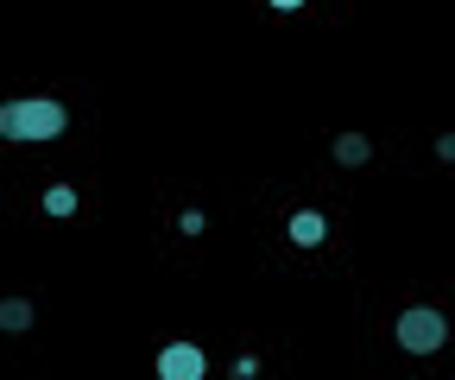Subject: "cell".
<instances>
[{
    "instance_id": "cell-8",
    "label": "cell",
    "mask_w": 455,
    "mask_h": 380,
    "mask_svg": "<svg viewBox=\"0 0 455 380\" xmlns=\"http://www.w3.org/2000/svg\"><path fill=\"white\" fill-rule=\"evenodd\" d=\"M272 7H304V0H272Z\"/></svg>"
},
{
    "instance_id": "cell-7",
    "label": "cell",
    "mask_w": 455,
    "mask_h": 380,
    "mask_svg": "<svg viewBox=\"0 0 455 380\" xmlns=\"http://www.w3.org/2000/svg\"><path fill=\"white\" fill-rule=\"evenodd\" d=\"M44 209H51V215H70V209H76V190H70V184H51V190H44Z\"/></svg>"
},
{
    "instance_id": "cell-2",
    "label": "cell",
    "mask_w": 455,
    "mask_h": 380,
    "mask_svg": "<svg viewBox=\"0 0 455 380\" xmlns=\"http://www.w3.org/2000/svg\"><path fill=\"white\" fill-rule=\"evenodd\" d=\"M398 343H405L411 355H436L449 343V317L430 311V304H411L405 317H398Z\"/></svg>"
},
{
    "instance_id": "cell-4",
    "label": "cell",
    "mask_w": 455,
    "mask_h": 380,
    "mask_svg": "<svg viewBox=\"0 0 455 380\" xmlns=\"http://www.w3.org/2000/svg\"><path fill=\"white\" fill-rule=\"evenodd\" d=\"M367 158H373L367 133H335V166H367Z\"/></svg>"
},
{
    "instance_id": "cell-3",
    "label": "cell",
    "mask_w": 455,
    "mask_h": 380,
    "mask_svg": "<svg viewBox=\"0 0 455 380\" xmlns=\"http://www.w3.org/2000/svg\"><path fill=\"white\" fill-rule=\"evenodd\" d=\"M203 368H209V361H203V349H190V343H171V349L158 355V374H164V380H203Z\"/></svg>"
},
{
    "instance_id": "cell-1",
    "label": "cell",
    "mask_w": 455,
    "mask_h": 380,
    "mask_svg": "<svg viewBox=\"0 0 455 380\" xmlns=\"http://www.w3.org/2000/svg\"><path fill=\"white\" fill-rule=\"evenodd\" d=\"M70 127V115H64V101H7L0 108V133L7 140H57Z\"/></svg>"
},
{
    "instance_id": "cell-6",
    "label": "cell",
    "mask_w": 455,
    "mask_h": 380,
    "mask_svg": "<svg viewBox=\"0 0 455 380\" xmlns=\"http://www.w3.org/2000/svg\"><path fill=\"white\" fill-rule=\"evenodd\" d=\"M0 330H7V336H26V330H32V304H26V298H7V304H0Z\"/></svg>"
},
{
    "instance_id": "cell-5",
    "label": "cell",
    "mask_w": 455,
    "mask_h": 380,
    "mask_svg": "<svg viewBox=\"0 0 455 380\" xmlns=\"http://www.w3.org/2000/svg\"><path fill=\"white\" fill-rule=\"evenodd\" d=\"M323 235H329V222H323L316 209H298V215H291V241H298V247H316Z\"/></svg>"
}]
</instances>
